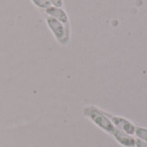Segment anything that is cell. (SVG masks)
I'll list each match as a JSON object with an SVG mask.
<instances>
[{
    "instance_id": "1",
    "label": "cell",
    "mask_w": 147,
    "mask_h": 147,
    "mask_svg": "<svg viewBox=\"0 0 147 147\" xmlns=\"http://www.w3.org/2000/svg\"><path fill=\"white\" fill-rule=\"evenodd\" d=\"M47 24L48 28H50L51 32L56 38V40L60 44H66L69 40V24H63L59 21L51 17L47 16L46 19Z\"/></svg>"
},
{
    "instance_id": "2",
    "label": "cell",
    "mask_w": 147,
    "mask_h": 147,
    "mask_svg": "<svg viewBox=\"0 0 147 147\" xmlns=\"http://www.w3.org/2000/svg\"><path fill=\"white\" fill-rule=\"evenodd\" d=\"M84 115L90 117L95 124H96L99 127H101L107 133L111 134L115 133L116 128L114 124L97 109L94 108H87L84 109Z\"/></svg>"
},
{
    "instance_id": "3",
    "label": "cell",
    "mask_w": 147,
    "mask_h": 147,
    "mask_svg": "<svg viewBox=\"0 0 147 147\" xmlns=\"http://www.w3.org/2000/svg\"><path fill=\"white\" fill-rule=\"evenodd\" d=\"M45 12L48 16H51L56 20L59 21L63 24H68V21H69L68 16H67L66 12L62 8L50 6L47 9H45Z\"/></svg>"
},
{
    "instance_id": "4",
    "label": "cell",
    "mask_w": 147,
    "mask_h": 147,
    "mask_svg": "<svg viewBox=\"0 0 147 147\" xmlns=\"http://www.w3.org/2000/svg\"><path fill=\"white\" fill-rule=\"evenodd\" d=\"M112 122L118 127V129H120L121 131L127 134L132 135L135 133V129H136L135 127L130 121H128L127 120L124 118L115 116L112 118Z\"/></svg>"
},
{
    "instance_id": "5",
    "label": "cell",
    "mask_w": 147,
    "mask_h": 147,
    "mask_svg": "<svg viewBox=\"0 0 147 147\" xmlns=\"http://www.w3.org/2000/svg\"><path fill=\"white\" fill-rule=\"evenodd\" d=\"M113 135L115 136V138L116 139V140L121 144L122 146L127 147H133L135 146V140L133 139L131 136L127 135V134L121 131L120 129L116 128L115 133L113 134Z\"/></svg>"
},
{
    "instance_id": "6",
    "label": "cell",
    "mask_w": 147,
    "mask_h": 147,
    "mask_svg": "<svg viewBox=\"0 0 147 147\" xmlns=\"http://www.w3.org/2000/svg\"><path fill=\"white\" fill-rule=\"evenodd\" d=\"M135 134L140 138V140L147 143V129L143 127H137L135 129Z\"/></svg>"
},
{
    "instance_id": "7",
    "label": "cell",
    "mask_w": 147,
    "mask_h": 147,
    "mask_svg": "<svg viewBox=\"0 0 147 147\" xmlns=\"http://www.w3.org/2000/svg\"><path fill=\"white\" fill-rule=\"evenodd\" d=\"M31 1L36 7H38L40 9H47L48 7L51 6L48 0H31Z\"/></svg>"
},
{
    "instance_id": "8",
    "label": "cell",
    "mask_w": 147,
    "mask_h": 147,
    "mask_svg": "<svg viewBox=\"0 0 147 147\" xmlns=\"http://www.w3.org/2000/svg\"><path fill=\"white\" fill-rule=\"evenodd\" d=\"M51 6H54V7H58V8H61L63 6V0H48Z\"/></svg>"
},
{
    "instance_id": "9",
    "label": "cell",
    "mask_w": 147,
    "mask_h": 147,
    "mask_svg": "<svg viewBox=\"0 0 147 147\" xmlns=\"http://www.w3.org/2000/svg\"><path fill=\"white\" fill-rule=\"evenodd\" d=\"M135 146L137 147H147V143L139 139L135 140Z\"/></svg>"
}]
</instances>
